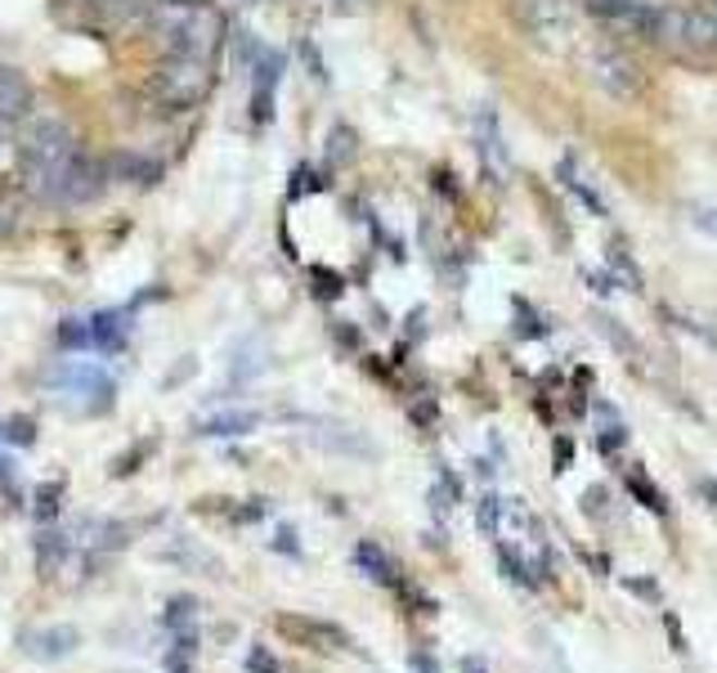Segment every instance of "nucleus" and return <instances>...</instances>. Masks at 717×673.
Returning a JSON list of instances; mask_svg holds the SVG:
<instances>
[{
	"label": "nucleus",
	"mask_w": 717,
	"mask_h": 673,
	"mask_svg": "<svg viewBox=\"0 0 717 673\" xmlns=\"http://www.w3.org/2000/svg\"><path fill=\"white\" fill-rule=\"evenodd\" d=\"M247 669H251V673H279V660H274V656H265V651L256 647V651L247 656Z\"/></svg>",
	"instance_id": "nucleus-25"
},
{
	"label": "nucleus",
	"mask_w": 717,
	"mask_h": 673,
	"mask_svg": "<svg viewBox=\"0 0 717 673\" xmlns=\"http://www.w3.org/2000/svg\"><path fill=\"white\" fill-rule=\"evenodd\" d=\"M668 633H672V651H687V638H682V628H677V615H664Z\"/></svg>",
	"instance_id": "nucleus-29"
},
{
	"label": "nucleus",
	"mask_w": 717,
	"mask_h": 673,
	"mask_svg": "<svg viewBox=\"0 0 717 673\" xmlns=\"http://www.w3.org/2000/svg\"><path fill=\"white\" fill-rule=\"evenodd\" d=\"M59 382L63 387H72V391H82V395H99V404H108V395H112V382H108V372H99V368H63L59 372Z\"/></svg>",
	"instance_id": "nucleus-14"
},
{
	"label": "nucleus",
	"mask_w": 717,
	"mask_h": 673,
	"mask_svg": "<svg viewBox=\"0 0 717 673\" xmlns=\"http://www.w3.org/2000/svg\"><path fill=\"white\" fill-rule=\"evenodd\" d=\"M596 323H601V332H606V337H610V342H615L619 351H628V355H632V337H628V332H623L615 319H596Z\"/></svg>",
	"instance_id": "nucleus-24"
},
{
	"label": "nucleus",
	"mask_w": 717,
	"mask_h": 673,
	"mask_svg": "<svg viewBox=\"0 0 717 673\" xmlns=\"http://www.w3.org/2000/svg\"><path fill=\"white\" fill-rule=\"evenodd\" d=\"M704 10H708V14H713V19H717V0H708V5H704Z\"/></svg>",
	"instance_id": "nucleus-35"
},
{
	"label": "nucleus",
	"mask_w": 717,
	"mask_h": 673,
	"mask_svg": "<svg viewBox=\"0 0 717 673\" xmlns=\"http://www.w3.org/2000/svg\"><path fill=\"white\" fill-rule=\"evenodd\" d=\"M628 494L641 503V507H651L655 516H664L668 512V499H664V490L651 480V476H641V472H628Z\"/></svg>",
	"instance_id": "nucleus-17"
},
{
	"label": "nucleus",
	"mask_w": 717,
	"mask_h": 673,
	"mask_svg": "<svg viewBox=\"0 0 717 673\" xmlns=\"http://www.w3.org/2000/svg\"><path fill=\"white\" fill-rule=\"evenodd\" d=\"M498 512H503V503H498L494 494H489V499L480 503V530H484L489 539H494V535H498Z\"/></svg>",
	"instance_id": "nucleus-22"
},
{
	"label": "nucleus",
	"mask_w": 717,
	"mask_h": 673,
	"mask_svg": "<svg viewBox=\"0 0 717 673\" xmlns=\"http://www.w3.org/2000/svg\"><path fill=\"white\" fill-rule=\"evenodd\" d=\"M54 499H59V485H46V490H41V507H36V512L54 516Z\"/></svg>",
	"instance_id": "nucleus-28"
},
{
	"label": "nucleus",
	"mask_w": 717,
	"mask_h": 673,
	"mask_svg": "<svg viewBox=\"0 0 717 673\" xmlns=\"http://www.w3.org/2000/svg\"><path fill=\"white\" fill-rule=\"evenodd\" d=\"M256 423H260V414H251V408H234V414H220V418H207L202 423V436H247V431H256Z\"/></svg>",
	"instance_id": "nucleus-16"
},
{
	"label": "nucleus",
	"mask_w": 717,
	"mask_h": 673,
	"mask_svg": "<svg viewBox=\"0 0 717 673\" xmlns=\"http://www.w3.org/2000/svg\"><path fill=\"white\" fill-rule=\"evenodd\" d=\"M279 633L296 638L300 647H319V651H342L350 647V638L336 624H323V620H306V615H279Z\"/></svg>",
	"instance_id": "nucleus-10"
},
{
	"label": "nucleus",
	"mask_w": 717,
	"mask_h": 673,
	"mask_svg": "<svg viewBox=\"0 0 717 673\" xmlns=\"http://www.w3.org/2000/svg\"><path fill=\"white\" fill-rule=\"evenodd\" d=\"M23 656L32 660H41V664H54V660H67L72 651L82 647V633L72 628V624H46V628H27L23 638H18Z\"/></svg>",
	"instance_id": "nucleus-8"
},
{
	"label": "nucleus",
	"mask_w": 717,
	"mask_h": 673,
	"mask_svg": "<svg viewBox=\"0 0 717 673\" xmlns=\"http://www.w3.org/2000/svg\"><path fill=\"white\" fill-rule=\"evenodd\" d=\"M570 454H574V449H570V440H556V472H565V463H570Z\"/></svg>",
	"instance_id": "nucleus-30"
},
{
	"label": "nucleus",
	"mask_w": 717,
	"mask_h": 673,
	"mask_svg": "<svg viewBox=\"0 0 717 673\" xmlns=\"http://www.w3.org/2000/svg\"><path fill=\"white\" fill-rule=\"evenodd\" d=\"M220 46V19L202 5V10H188L184 19L166 23V54H184V59H207Z\"/></svg>",
	"instance_id": "nucleus-7"
},
{
	"label": "nucleus",
	"mask_w": 717,
	"mask_h": 673,
	"mask_svg": "<svg viewBox=\"0 0 717 673\" xmlns=\"http://www.w3.org/2000/svg\"><path fill=\"white\" fill-rule=\"evenodd\" d=\"M162 620L171 633H194V602H188V597H171Z\"/></svg>",
	"instance_id": "nucleus-18"
},
{
	"label": "nucleus",
	"mask_w": 717,
	"mask_h": 673,
	"mask_svg": "<svg viewBox=\"0 0 717 673\" xmlns=\"http://www.w3.org/2000/svg\"><path fill=\"white\" fill-rule=\"evenodd\" d=\"M610 260H615V266H619L632 283H641V270H636V260L628 256V247H623V243H615V247H610Z\"/></svg>",
	"instance_id": "nucleus-23"
},
{
	"label": "nucleus",
	"mask_w": 717,
	"mask_h": 673,
	"mask_svg": "<svg viewBox=\"0 0 717 673\" xmlns=\"http://www.w3.org/2000/svg\"><path fill=\"white\" fill-rule=\"evenodd\" d=\"M498 566H503V575L511 579V584H524V588H534V575H530V566L511 552V548H498Z\"/></svg>",
	"instance_id": "nucleus-19"
},
{
	"label": "nucleus",
	"mask_w": 717,
	"mask_h": 673,
	"mask_svg": "<svg viewBox=\"0 0 717 673\" xmlns=\"http://www.w3.org/2000/svg\"><path fill=\"white\" fill-rule=\"evenodd\" d=\"M355 561L363 566V575L368 579H376V584H395V561L376 548V543H359L355 548Z\"/></svg>",
	"instance_id": "nucleus-15"
},
{
	"label": "nucleus",
	"mask_w": 717,
	"mask_h": 673,
	"mask_svg": "<svg viewBox=\"0 0 717 673\" xmlns=\"http://www.w3.org/2000/svg\"><path fill=\"white\" fill-rule=\"evenodd\" d=\"M166 5H180V10H202V5H211V0H166Z\"/></svg>",
	"instance_id": "nucleus-33"
},
{
	"label": "nucleus",
	"mask_w": 717,
	"mask_h": 673,
	"mask_svg": "<svg viewBox=\"0 0 717 673\" xmlns=\"http://www.w3.org/2000/svg\"><path fill=\"white\" fill-rule=\"evenodd\" d=\"M211 86V63L207 59H184V54H166V63L153 72L148 95L162 112H184L194 108Z\"/></svg>",
	"instance_id": "nucleus-3"
},
{
	"label": "nucleus",
	"mask_w": 717,
	"mask_h": 673,
	"mask_svg": "<svg viewBox=\"0 0 717 673\" xmlns=\"http://www.w3.org/2000/svg\"><path fill=\"white\" fill-rule=\"evenodd\" d=\"M103 184H108V167L86 158L82 148L72 154L63 167H54L46 180H36L27 194H36L41 203L50 207H82V203H95L103 194Z\"/></svg>",
	"instance_id": "nucleus-2"
},
{
	"label": "nucleus",
	"mask_w": 717,
	"mask_h": 673,
	"mask_svg": "<svg viewBox=\"0 0 717 673\" xmlns=\"http://www.w3.org/2000/svg\"><path fill=\"white\" fill-rule=\"evenodd\" d=\"M623 584H628L636 597H659V584H655V579H623Z\"/></svg>",
	"instance_id": "nucleus-27"
},
{
	"label": "nucleus",
	"mask_w": 717,
	"mask_h": 673,
	"mask_svg": "<svg viewBox=\"0 0 717 673\" xmlns=\"http://www.w3.org/2000/svg\"><path fill=\"white\" fill-rule=\"evenodd\" d=\"M583 10L606 32L651 46V36H655V0H583Z\"/></svg>",
	"instance_id": "nucleus-6"
},
{
	"label": "nucleus",
	"mask_w": 717,
	"mask_h": 673,
	"mask_svg": "<svg viewBox=\"0 0 717 673\" xmlns=\"http://www.w3.org/2000/svg\"><path fill=\"white\" fill-rule=\"evenodd\" d=\"M516 23L534 46L560 50L574 36V5L570 0H516Z\"/></svg>",
	"instance_id": "nucleus-5"
},
{
	"label": "nucleus",
	"mask_w": 717,
	"mask_h": 673,
	"mask_svg": "<svg viewBox=\"0 0 717 673\" xmlns=\"http://www.w3.org/2000/svg\"><path fill=\"white\" fill-rule=\"evenodd\" d=\"M72 154H77V135L67 131V122L59 118H41L23 131V144H18V158H23V180L27 189L36 180H46L54 167H63Z\"/></svg>",
	"instance_id": "nucleus-4"
},
{
	"label": "nucleus",
	"mask_w": 717,
	"mask_h": 673,
	"mask_svg": "<svg viewBox=\"0 0 717 673\" xmlns=\"http://www.w3.org/2000/svg\"><path fill=\"white\" fill-rule=\"evenodd\" d=\"M279 72H283V59H274V54L260 59V72H256V99H251V118H256V122H270L274 90H279Z\"/></svg>",
	"instance_id": "nucleus-13"
},
{
	"label": "nucleus",
	"mask_w": 717,
	"mask_h": 673,
	"mask_svg": "<svg viewBox=\"0 0 717 673\" xmlns=\"http://www.w3.org/2000/svg\"><path fill=\"white\" fill-rule=\"evenodd\" d=\"M462 673H489V669H484V660L471 656V660H462Z\"/></svg>",
	"instance_id": "nucleus-34"
},
{
	"label": "nucleus",
	"mask_w": 717,
	"mask_h": 673,
	"mask_svg": "<svg viewBox=\"0 0 717 673\" xmlns=\"http://www.w3.org/2000/svg\"><path fill=\"white\" fill-rule=\"evenodd\" d=\"M700 230H708V234H717V211L713 207H695V216H691Z\"/></svg>",
	"instance_id": "nucleus-26"
},
{
	"label": "nucleus",
	"mask_w": 717,
	"mask_h": 673,
	"mask_svg": "<svg viewBox=\"0 0 717 673\" xmlns=\"http://www.w3.org/2000/svg\"><path fill=\"white\" fill-rule=\"evenodd\" d=\"M592 82L601 90H610L615 99H632L636 95V72L619 50H596L592 54Z\"/></svg>",
	"instance_id": "nucleus-11"
},
{
	"label": "nucleus",
	"mask_w": 717,
	"mask_h": 673,
	"mask_svg": "<svg viewBox=\"0 0 717 673\" xmlns=\"http://www.w3.org/2000/svg\"><path fill=\"white\" fill-rule=\"evenodd\" d=\"M412 669H418V673H440L431 656H412Z\"/></svg>",
	"instance_id": "nucleus-32"
},
{
	"label": "nucleus",
	"mask_w": 717,
	"mask_h": 673,
	"mask_svg": "<svg viewBox=\"0 0 717 673\" xmlns=\"http://www.w3.org/2000/svg\"><path fill=\"white\" fill-rule=\"evenodd\" d=\"M32 112V86L18 68H0V122H23Z\"/></svg>",
	"instance_id": "nucleus-12"
},
{
	"label": "nucleus",
	"mask_w": 717,
	"mask_h": 673,
	"mask_svg": "<svg viewBox=\"0 0 717 673\" xmlns=\"http://www.w3.org/2000/svg\"><path fill=\"white\" fill-rule=\"evenodd\" d=\"M18 220H23V211H18L14 194H0V238H10L18 230Z\"/></svg>",
	"instance_id": "nucleus-21"
},
{
	"label": "nucleus",
	"mask_w": 717,
	"mask_h": 673,
	"mask_svg": "<svg viewBox=\"0 0 717 673\" xmlns=\"http://www.w3.org/2000/svg\"><path fill=\"white\" fill-rule=\"evenodd\" d=\"M63 346H82V351H118L122 346V323L118 315H95V319H72L59 332Z\"/></svg>",
	"instance_id": "nucleus-9"
},
{
	"label": "nucleus",
	"mask_w": 717,
	"mask_h": 673,
	"mask_svg": "<svg viewBox=\"0 0 717 673\" xmlns=\"http://www.w3.org/2000/svg\"><path fill=\"white\" fill-rule=\"evenodd\" d=\"M700 494H704V499L717 507V476H704V480H700Z\"/></svg>",
	"instance_id": "nucleus-31"
},
{
	"label": "nucleus",
	"mask_w": 717,
	"mask_h": 673,
	"mask_svg": "<svg viewBox=\"0 0 717 673\" xmlns=\"http://www.w3.org/2000/svg\"><path fill=\"white\" fill-rule=\"evenodd\" d=\"M188 660H194V633H175V651L166 656L171 673H188Z\"/></svg>",
	"instance_id": "nucleus-20"
},
{
	"label": "nucleus",
	"mask_w": 717,
	"mask_h": 673,
	"mask_svg": "<svg viewBox=\"0 0 717 673\" xmlns=\"http://www.w3.org/2000/svg\"><path fill=\"white\" fill-rule=\"evenodd\" d=\"M651 46L687 59L717 54V19L704 5H655V36Z\"/></svg>",
	"instance_id": "nucleus-1"
}]
</instances>
